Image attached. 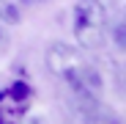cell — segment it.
<instances>
[{
	"instance_id": "6da1fadb",
	"label": "cell",
	"mask_w": 126,
	"mask_h": 124,
	"mask_svg": "<svg viewBox=\"0 0 126 124\" xmlns=\"http://www.w3.org/2000/svg\"><path fill=\"white\" fill-rule=\"evenodd\" d=\"M47 66L55 77H60L74 91L77 99H101L104 80L101 72L66 41H52L47 47Z\"/></svg>"
},
{
	"instance_id": "7a4b0ae2",
	"label": "cell",
	"mask_w": 126,
	"mask_h": 124,
	"mask_svg": "<svg viewBox=\"0 0 126 124\" xmlns=\"http://www.w3.org/2000/svg\"><path fill=\"white\" fill-rule=\"evenodd\" d=\"M71 33L79 50L93 52L107 41V8L101 0H77L71 6Z\"/></svg>"
},
{
	"instance_id": "3957f363",
	"label": "cell",
	"mask_w": 126,
	"mask_h": 124,
	"mask_svg": "<svg viewBox=\"0 0 126 124\" xmlns=\"http://www.w3.org/2000/svg\"><path fill=\"white\" fill-rule=\"evenodd\" d=\"M33 102V86L25 80H11L0 88V124H22Z\"/></svg>"
},
{
	"instance_id": "277c9868",
	"label": "cell",
	"mask_w": 126,
	"mask_h": 124,
	"mask_svg": "<svg viewBox=\"0 0 126 124\" xmlns=\"http://www.w3.org/2000/svg\"><path fill=\"white\" fill-rule=\"evenodd\" d=\"M77 108L82 113V124H123L121 116L101 99H77Z\"/></svg>"
},
{
	"instance_id": "5b68a950",
	"label": "cell",
	"mask_w": 126,
	"mask_h": 124,
	"mask_svg": "<svg viewBox=\"0 0 126 124\" xmlns=\"http://www.w3.org/2000/svg\"><path fill=\"white\" fill-rule=\"evenodd\" d=\"M30 8V0H0V22L3 25H19Z\"/></svg>"
},
{
	"instance_id": "8992f818",
	"label": "cell",
	"mask_w": 126,
	"mask_h": 124,
	"mask_svg": "<svg viewBox=\"0 0 126 124\" xmlns=\"http://www.w3.org/2000/svg\"><path fill=\"white\" fill-rule=\"evenodd\" d=\"M112 41L121 47V50H126V14L115 22V28H112Z\"/></svg>"
},
{
	"instance_id": "52a82bcc",
	"label": "cell",
	"mask_w": 126,
	"mask_h": 124,
	"mask_svg": "<svg viewBox=\"0 0 126 124\" xmlns=\"http://www.w3.org/2000/svg\"><path fill=\"white\" fill-rule=\"evenodd\" d=\"M8 47H11V33H8V25H3V22H0V58L8 52Z\"/></svg>"
},
{
	"instance_id": "ba28073f",
	"label": "cell",
	"mask_w": 126,
	"mask_h": 124,
	"mask_svg": "<svg viewBox=\"0 0 126 124\" xmlns=\"http://www.w3.org/2000/svg\"><path fill=\"white\" fill-rule=\"evenodd\" d=\"M118 88H121V94L126 97V64L118 69Z\"/></svg>"
},
{
	"instance_id": "9c48e42d",
	"label": "cell",
	"mask_w": 126,
	"mask_h": 124,
	"mask_svg": "<svg viewBox=\"0 0 126 124\" xmlns=\"http://www.w3.org/2000/svg\"><path fill=\"white\" fill-rule=\"evenodd\" d=\"M25 124V121H22ZM28 124H44V119H38V116H33V119H28Z\"/></svg>"
},
{
	"instance_id": "30bf717a",
	"label": "cell",
	"mask_w": 126,
	"mask_h": 124,
	"mask_svg": "<svg viewBox=\"0 0 126 124\" xmlns=\"http://www.w3.org/2000/svg\"><path fill=\"white\" fill-rule=\"evenodd\" d=\"M30 3H41V0H30Z\"/></svg>"
}]
</instances>
